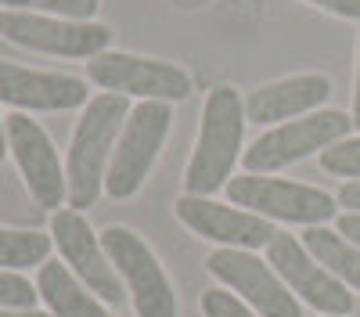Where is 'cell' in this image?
Masks as SVG:
<instances>
[{
  "mask_svg": "<svg viewBox=\"0 0 360 317\" xmlns=\"http://www.w3.org/2000/svg\"><path fill=\"white\" fill-rule=\"evenodd\" d=\"M127 115H130V98H119V94H94L83 105V115L76 119L69 155H65V184H69L72 209L83 213L101 198L105 173Z\"/></svg>",
  "mask_w": 360,
  "mask_h": 317,
  "instance_id": "1",
  "label": "cell"
},
{
  "mask_svg": "<svg viewBox=\"0 0 360 317\" xmlns=\"http://www.w3.org/2000/svg\"><path fill=\"white\" fill-rule=\"evenodd\" d=\"M245 98L234 86H217L209 91L202 105V127L191 162L184 169V195H209L213 198L220 188H227L231 173L242 155L245 141Z\"/></svg>",
  "mask_w": 360,
  "mask_h": 317,
  "instance_id": "2",
  "label": "cell"
},
{
  "mask_svg": "<svg viewBox=\"0 0 360 317\" xmlns=\"http://www.w3.org/2000/svg\"><path fill=\"white\" fill-rule=\"evenodd\" d=\"M169 127H173V105H166V101H141L130 108L123 130H119L108 173H105L108 198L123 202L144 188L148 173L155 169V162L166 148Z\"/></svg>",
  "mask_w": 360,
  "mask_h": 317,
  "instance_id": "3",
  "label": "cell"
},
{
  "mask_svg": "<svg viewBox=\"0 0 360 317\" xmlns=\"http://www.w3.org/2000/svg\"><path fill=\"white\" fill-rule=\"evenodd\" d=\"M349 130H353L349 112L317 108L310 115H299V119L263 130L242 152V166H245V173H278L292 162H303L324 148H332L335 141L349 137Z\"/></svg>",
  "mask_w": 360,
  "mask_h": 317,
  "instance_id": "4",
  "label": "cell"
},
{
  "mask_svg": "<svg viewBox=\"0 0 360 317\" xmlns=\"http://www.w3.org/2000/svg\"><path fill=\"white\" fill-rule=\"evenodd\" d=\"M227 202L242 206L256 216L281 220V224H299V227H321L339 216V198L310 184L281 181L270 173H245V177L227 181Z\"/></svg>",
  "mask_w": 360,
  "mask_h": 317,
  "instance_id": "5",
  "label": "cell"
},
{
  "mask_svg": "<svg viewBox=\"0 0 360 317\" xmlns=\"http://www.w3.org/2000/svg\"><path fill=\"white\" fill-rule=\"evenodd\" d=\"M86 79L105 94L137 98V101H166L176 105L191 94V76L162 58H144L127 51H101L86 62Z\"/></svg>",
  "mask_w": 360,
  "mask_h": 317,
  "instance_id": "6",
  "label": "cell"
},
{
  "mask_svg": "<svg viewBox=\"0 0 360 317\" xmlns=\"http://www.w3.org/2000/svg\"><path fill=\"white\" fill-rule=\"evenodd\" d=\"M101 245L134 299L137 317H176V292L159 264V256L130 227H105Z\"/></svg>",
  "mask_w": 360,
  "mask_h": 317,
  "instance_id": "7",
  "label": "cell"
},
{
  "mask_svg": "<svg viewBox=\"0 0 360 317\" xmlns=\"http://www.w3.org/2000/svg\"><path fill=\"white\" fill-rule=\"evenodd\" d=\"M4 130H8V152H11V159H15V166H18L22 181H25L37 206L51 209V213L69 206L65 162L58 159V148L47 137V130L37 119H29V112L4 115Z\"/></svg>",
  "mask_w": 360,
  "mask_h": 317,
  "instance_id": "8",
  "label": "cell"
},
{
  "mask_svg": "<svg viewBox=\"0 0 360 317\" xmlns=\"http://www.w3.org/2000/svg\"><path fill=\"white\" fill-rule=\"evenodd\" d=\"M0 37L15 47L54 54V58H94L108 51L112 29L101 22H72L54 15H29V11H0Z\"/></svg>",
  "mask_w": 360,
  "mask_h": 317,
  "instance_id": "9",
  "label": "cell"
},
{
  "mask_svg": "<svg viewBox=\"0 0 360 317\" xmlns=\"http://www.w3.org/2000/svg\"><path fill=\"white\" fill-rule=\"evenodd\" d=\"M205 271L224 288L249 303L259 317H303L295 292L278 278V271L249 249H217L209 252Z\"/></svg>",
  "mask_w": 360,
  "mask_h": 317,
  "instance_id": "10",
  "label": "cell"
},
{
  "mask_svg": "<svg viewBox=\"0 0 360 317\" xmlns=\"http://www.w3.org/2000/svg\"><path fill=\"white\" fill-rule=\"evenodd\" d=\"M51 242L62 256V264L94 292L105 306L123 303V281H119L112 259L101 245V235H94V227L86 224V216L72 206H62L51 213Z\"/></svg>",
  "mask_w": 360,
  "mask_h": 317,
  "instance_id": "11",
  "label": "cell"
},
{
  "mask_svg": "<svg viewBox=\"0 0 360 317\" xmlns=\"http://www.w3.org/2000/svg\"><path fill=\"white\" fill-rule=\"evenodd\" d=\"M266 264L274 267L278 278L295 292V299H303L307 306H314L321 317H349L353 292L335 274H328L295 235L278 231V235L270 238V245H266Z\"/></svg>",
  "mask_w": 360,
  "mask_h": 317,
  "instance_id": "12",
  "label": "cell"
},
{
  "mask_svg": "<svg viewBox=\"0 0 360 317\" xmlns=\"http://www.w3.org/2000/svg\"><path fill=\"white\" fill-rule=\"evenodd\" d=\"M176 220L184 224L191 235L217 242L220 249H266L278 227L266 216H256L231 202H217L209 195H180L176 198Z\"/></svg>",
  "mask_w": 360,
  "mask_h": 317,
  "instance_id": "13",
  "label": "cell"
},
{
  "mask_svg": "<svg viewBox=\"0 0 360 317\" xmlns=\"http://www.w3.org/2000/svg\"><path fill=\"white\" fill-rule=\"evenodd\" d=\"M86 101L90 91L79 76L25 69L18 62L0 58V105L15 112H69L83 108Z\"/></svg>",
  "mask_w": 360,
  "mask_h": 317,
  "instance_id": "14",
  "label": "cell"
},
{
  "mask_svg": "<svg viewBox=\"0 0 360 317\" xmlns=\"http://www.w3.org/2000/svg\"><path fill=\"white\" fill-rule=\"evenodd\" d=\"M332 98V79L321 72H299L285 76L274 83H263L245 98V119L256 127H278L299 115H310L324 108V101Z\"/></svg>",
  "mask_w": 360,
  "mask_h": 317,
  "instance_id": "15",
  "label": "cell"
},
{
  "mask_svg": "<svg viewBox=\"0 0 360 317\" xmlns=\"http://www.w3.org/2000/svg\"><path fill=\"white\" fill-rule=\"evenodd\" d=\"M37 292L51 317H112L105 303L58 259L37 267Z\"/></svg>",
  "mask_w": 360,
  "mask_h": 317,
  "instance_id": "16",
  "label": "cell"
},
{
  "mask_svg": "<svg viewBox=\"0 0 360 317\" xmlns=\"http://www.w3.org/2000/svg\"><path fill=\"white\" fill-rule=\"evenodd\" d=\"M299 242L307 245V252L328 274H335L346 288H356L360 292V245H353L346 235H339V231H328L324 224L307 227Z\"/></svg>",
  "mask_w": 360,
  "mask_h": 317,
  "instance_id": "17",
  "label": "cell"
},
{
  "mask_svg": "<svg viewBox=\"0 0 360 317\" xmlns=\"http://www.w3.org/2000/svg\"><path fill=\"white\" fill-rule=\"evenodd\" d=\"M51 235L40 231H18V227H0V271H29L44 267L51 259Z\"/></svg>",
  "mask_w": 360,
  "mask_h": 317,
  "instance_id": "18",
  "label": "cell"
},
{
  "mask_svg": "<svg viewBox=\"0 0 360 317\" xmlns=\"http://www.w3.org/2000/svg\"><path fill=\"white\" fill-rule=\"evenodd\" d=\"M101 0H0V11H29V15H54L72 22H94Z\"/></svg>",
  "mask_w": 360,
  "mask_h": 317,
  "instance_id": "19",
  "label": "cell"
},
{
  "mask_svg": "<svg viewBox=\"0 0 360 317\" xmlns=\"http://www.w3.org/2000/svg\"><path fill=\"white\" fill-rule=\"evenodd\" d=\"M321 169L332 177H353L360 181V137H342L332 148L321 152Z\"/></svg>",
  "mask_w": 360,
  "mask_h": 317,
  "instance_id": "20",
  "label": "cell"
},
{
  "mask_svg": "<svg viewBox=\"0 0 360 317\" xmlns=\"http://www.w3.org/2000/svg\"><path fill=\"white\" fill-rule=\"evenodd\" d=\"M40 299L37 285L22 278L18 271H0V306H11V310H33Z\"/></svg>",
  "mask_w": 360,
  "mask_h": 317,
  "instance_id": "21",
  "label": "cell"
},
{
  "mask_svg": "<svg viewBox=\"0 0 360 317\" xmlns=\"http://www.w3.org/2000/svg\"><path fill=\"white\" fill-rule=\"evenodd\" d=\"M202 313L205 317H259L249 303H242L231 288H209L202 292Z\"/></svg>",
  "mask_w": 360,
  "mask_h": 317,
  "instance_id": "22",
  "label": "cell"
},
{
  "mask_svg": "<svg viewBox=\"0 0 360 317\" xmlns=\"http://www.w3.org/2000/svg\"><path fill=\"white\" fill-rule=\"evenodd\" d=\"M307 4L335 15V18H349V22H360V0H307Z\"/></svg>",
  "mask_w": 360,
  "mask_h": 317,
  "instance_id": "23",
  "label": "cell"
},
{
  "mask_svg": "<svg viewBox=\"0 0 360 317\" xmlns=\"http://www.w3.org/2000/svg\"><path fill=\"white\" fill-rule=\"evenodd\" d=\"M335 231H339V235H346L353 245H360V213H342V216H335Z\"/></svg>",
  "mask_w": 360,
  "mask_h": 317,
  "instance_id": "24",
  "label": "cell"
},
{
  "mask_svg": "<svg viewBox=\"0 0 360 317\" xmlns=\"http://www.w3.org/2000/svg\"><path fill=\"white\" fill-rule=\"evenodd\" d=\"M335 198H339V206H346V213H360V181H346Z\"/></svg>",
  "mask_w": 360,
  "mask_h": 317,
  "instance_id": "25",
  "label": "cell"
},
{
  "mask_svg": "<svg viewBox=\"0 0 360 317\" xmlns=\"http://www.w3.org/2000/svg\"><path fill=\"white\" fill-rule=\"evenodd\" d=\"M353 130H360V44H356V79H353Z\"/></svg>",
  "mask_w": 360,
  "mask_h": 317,
  "instance_id": "26",
  "label": "cell"
},
{
  "mask_svg": "<svg viewBox=\"0 0 360 317\" xmlns=\"http://www.w3.org/2000/svg\"><path fill=\"white\" fill-rule=\"evenodd\" d=\"M0 317H51L47 310H11V306H0Z\"/></svg>",
  "mask_w": 360,
  "mask_h": 317,
  "instance_id": "27",
  "label": "cell"
},
{
  "mask_svg": "<svg viewBox=\"0 0 360 317\" xmlns=\"http://www.w3.org/2000/svg\"><path fill=\"white\" fill-rule=\"evenodd\" d=\"M8 155V130H4V115H0V162Z\"/></svg>",
  "mask_w": 360,
  "mask_h": 317,
  "instance_id": "28",
  "label": "cell"
}]
</instances>
